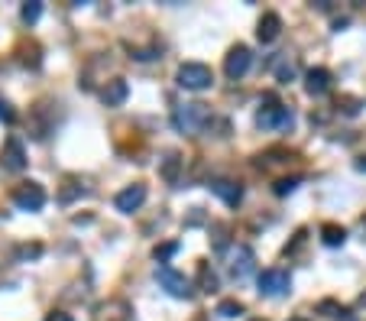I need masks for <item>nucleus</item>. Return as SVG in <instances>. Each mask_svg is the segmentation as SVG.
<instances>
[{
  "instance_id": "obj_1",
  "label": "nucleus",
  "mask_w": 366,
  "mask_h": 321,
  "mask_svg": "<svg viewBox=\"0 0 366 321\" xmlns=\"http://www.w3.org/2000/svg\"><path fill=\"white\" fill-rule=\"evenodd\" d=\"M172 123H176L178 133H198L201 127L211 123V111H207L205 104H182V107H176Z\"/></svg>"
},
{
  "instance_id": "obj_2",
  "label": "nucleus",
  "mask_w": 366,
  "mask_h": 321,
  "mask_svg": "<svg viewBox=\"0 0 366 321\" xmlns=\"http://www.w3.org/2000/svg\"><path fill=\"white\" fill-rule=\"evenodd\" d=\"M214 81V72L207 69L205 62H185V65H178V84H182L185 91H205V88H211Z\"/></svg>"
},
{
  "instance_id": "obj_3",
  "label": "nucleus",
  "mask_w": 366,
  "mask_h": 321,
  "mask_svg": "<svg viewBox=\"0 0 366 321\" xmlns=\"http://www.w3.org/2000/svg\"><path fill=\"white\" fill-rule=\"evenodd\" d=\"M156 279H159V286L168 292V295H176V298H188L191 295V279L185 273H178V269L172 266H159L156 269Z\"/></svg>"
},
{
  "instance_id": "obj_4",
  "label": "nucleus",
  "mask_w": 366,
  "mask_h": 321,
  "mask_svg": "<svg viewBox=\"0 0 366 321\" xmlns=\"http://www.w3.org/2000/svg\"><path fill=\"white\" fill-rule=\"evenodd\" d=\"M13 205L20 208V211H39V208L46 205V191H42V185H39V182H23V185H16V191H13Z\"/></svg>"
},
{
  "instance_id": "obj_5",
  "label": "nucleus",
  "mask_w": 366,
  "mask_h": 321,
  "mask_svg": "<svg viewBox=\"0 0 366 321\" xmlns=\"http://www.w3.org/2000/svg\"><path fill=\"white\" fill-rule=\"evenodd\" d=\"M256 123H260L263 130H289L292 123H295V114H292L289 107L275 104V107H266V111H260Z\"/></svg>"
},
{
  "instance_id": "obj_6",
  "label": "nucleus",
  "mask_w": 366,
  "mask_h": 321,
  "mask_svg": "<svg viewBox=\"0 0 366 321\" xmlns=\"http://www.w3.org/2000/svg\"><path fill=\"white\" fill-rule=\"evenodd\" d=\"M292 289V276L285 269H263L260 273V292L263 295H285Z\"/></svg>"
},
{
  "instance_id": "obj_7",
  "label": "nucleus",
  "mask_w": 366,
  "mask_h": 321,
  "mask_svg": "<svg viewBox=\"0 0 366 321\" xmlns=\"http://www.w3.org/2000/svg\"><path fill=\"white\" fill-rule=\"evenodd\" d=\"M0 166L10 169V172H20L26 169V150L20 137H7L4 140V150H0Z\"/></svg>"
},
{
  "instance_id": "obj_8",
  "label": "nucleus",
  "mask_w": 366,
  "mask_h": 321,
  "mask_svg": "<svg viewBox=\"0 0 366 321\" xmlns=\"http://www.w3.org/2000/svg\"><path fill=\"white\" fill-rule=\"evenodd\" d=\"M253 65V52L246 46H234L227 52V59H224V72H227V78H234V81H240V78L250 72Z\"/></svg>"
},
{
  "instance_id": "obj_9",
  "label": "nucleus",
  "mask_w": 366,
  "mask_h": 321,
  "mask_svg": "<svg viewBox=\"0 0 366 321\" xmlns=\"http://www.w3.org/2000/svg\"><path fill=\"white\" fill-rule=\"evenodd\" d=\"M91 321H133V308L123 302V298H107L94 308Z\"/></svg>"
},
{
  "instance_id": "obj_10",
  "label": "nucleus",
  "mask_w": 366,
  "mask_h": 321,
  "mask_svg": "<svg viewBox=\"0 0 366 321\" xmlns=\"http://www.w3.org/2000/svg\"><path fill=\"white\" fill-rule=\"evenodd\" d=\"M143 201H146V185L143 182H133V185H127V188L117 195L114 205H117V211H120V214H133V211L143 208Z\"/></svg>"
},
{
  "instance_id": "obj_11",
  "label": "nucleus",
  "mask_w": 366,
  "mask_h": 321,
  "mask_svg": "<svg viewBox=\"0 0 366 321\" xmlns=\"http://www.w3.org/2000/svg\"><path fill=\"white\" fill-rule=\"evenodd\" d=\"M211 191H214V195H217V198H221L227 208H236L240 201H244V188H240V182H230V179H214V182H211Z\"/></svg>"
},
{
  "instance_id": "obj_12",
  "label": "nucleus",
  "mask_w": 366,
  "mask_h": 321,
  "mask_svg": "<svg viewBox=\"0 0 366 321\" xmlns=\"http://www.w3.org/2000/svg\"><path fill=\"white\" fill-rule=\"evenodd\" d=\"M253 263H256L253 250L240 244V247L234 250V260H230V276H234V279H246V276L253 273Z\"/></svg>"
},
{
  "instance_id": "obj_13",
  "label": "nucleus",
  "mask_w": 366,
  "mask_h": 321,
  "mask_svg": "<svg viewBox=\"0 0 366 321\" xmlns=\"http://www.w3.org/2000/svg\"><path fill=\"white\" fill-rule=\"evenodd\" d=\"M127 94H130V88H127L123 78H110V81L101 88V101H104L107 107H120L123 101H127Z\"/></svg>"
},
{
  "instance_id": "obj_14",
  "label": "nucleus",
  "mask_w": 366,
  "mask_h": 321,
  "mask_svg": "<svg viewBox=\"0 0 366 321\" xmlns=\"http://www.w3.org/2000/svg\"><path fill=\"white\" fill-rule=\"evenodd\" d=\"M279 33H282V16L279 13H263L260 20V30H256V36H260V43H275L279 39Z\"/></svg>"
},
{
  "instance_id": "obj_15",
  "label": "nucleus",
  "mask_w": 366,
  "mask_h": 321,
  "mask_svg": "<svg viewBox=\"0 0 366 321\" xmlns=\"http://www.w3.org/2000/svg\"><path fill=\"white\" fill-rule=\"evenodd\" d=\"M305 88H308V94H324L331 88V72L328 69H311L305 75Z\"/></svg>"
},
{
  "instance_id": "obj_16",
  "label": "nucleus",
  "mask_w": 366,
  "mask_h": 321,
  "mask_svg": "<svg viewBox=\"0 0 366 321\" xmlns=\"http://www.w3.org/2000/svg\"><path fill=\"white\" fill-rule=\"evenodd\" d=\"M182 162H185V159H182L178 153H166V159L159 162V176L166 179L168 185H176V182H178V172H182Z\"/></svg>"
},
{
  "instance_id": "obj_17",
  "label": "nucleus",
  "mask_w": 366,
  "mask_h": 321,
  "mask_svg": "<svg viewBox=\"0 0 366 321\" xmlns=\"http://www.w3.org/2000/svg\"><path fill=\"white\" fill-rule=\"evenodd\" d=\"M195 286L201 292H214L217 289V273H214L207 263H198V273H195Z\"/></svg>"
},
{
  "instance_id": "obj_18",
  "label": "nucleus",
  "mask_w": 366,
  "mask_h": 321,
  "mask_svg": "<svg viewBox=\"0 0 366 321\" xmlns=\"http://www.w3.org/2000/svg\"><path fill=\"white\" fill-rule=\"evenodd\" d=\"M295 75H298V65H295V59H289V55H282V59L275 62V81L289 84Z\"/></svg>"
},
{
  "instance_id": "obj_19",
  "label": "nucleus",
  "mask_w": 366,
  "mask_h": 321,
  "mask_svg": "<svg viewBox=\"0 0 366 321\" xmlns=\"http://www.w3.org/2000/svg\"><path fill=\"white\" fill-rule=\"evenodd\" d=\"M321 240H324L328 247H337V244L347 240V230L337 227V224H324V227H321Z\"/></svg>"
},
{
  "instance_id": "obj_20",
  "label": "nucleus",
  "mask_w": 366,
  "mask_h": 321,
  "mask_svg": "<svg viewBox=\"0 0 366 321\" xmlns=\"http://www.w3.org/2000/svg\"><path fill=\"white\" fill-rule=\"evenodd\" d=\"M20 16H23V23H36L39 16H42V4L39 0H30V4H23V10H20Z\"/></svg>"
},
{
  "instance_id": "obj_21",
  "label": "nucleus",
  "mask_w": 366,
  "mask_h": 321,
  "mask_svg": "<svg viewBox=\"0 0 366 321\" xmlns=\"http://www.w3.org/2000/svg\"><path fill=\"white\" fill-rule=\"evenodd\" d=\"M217 315H221V318H240V315H244V305L234 302V298H227V302L217 305Z\"/></svg>"
},
{
  "instance_id": "obj_22",
  "label": "nucleus",
  "mask_w": 366,
  "mask_h": 321,
  "mask_svg": "<svg viewBox=\"0 0 366 321\" xmlns=\"http://www.w3.org/2000/svg\"><path fill=\"white\" fill-rule=\"evenodd\" d=\"M16 257L20 260H36V257H42V244H23L16 250Z\"/></svg>"
},
{
  "instance_id": "obj_23",
  "label": "nucleus",
  "mask_w": 366,
  "mask_h": 321,
  "mask_svg": "<svg viewBox=\"0 0 366 321\" xmlns=\"http://www.w3.org/2000/svg\"><path fill=\"white\" fill-rule=\"evenodd\" d=\"M178 250V244H162V247H156V253H153V257H156V260H159V263H166L168 260V257H172V253H176Z\"/></svg>"
},
{
  "instance_id": "obj_24",
  "label": "nucleus",
  "mask_w": 366,
  "mask_h": 321,
  "mask_svg": "<svg viewBox=\"0 0 366 321\" xmlns=\"http://www.w3.org/2000/svg\"><path fill=\"white\" fill-rule=\"evenodd\" d=\"M0 120H4V123H13V120H16V114L10 111V104H7L4 98H0Z\"/></svg>"
},
{
  "instance_id": "obj_25",
  "label": "nucleus",
  "mask_w": 366,
  "mask_h": 321,
  "mask_svg": "<svg viewBox=\"0 0 366 321\" xmlns=\"http://www.w3.org/2000/svg\"><path fill=\"white\" fill-rule=\"evenodd\" d=\"M295 185H298V179H282V182L275 185V195H289Z\"/></svg>"
},
{
  "instance_id": "obj_26",
  "label": "nucleus",
  "mask_w": 366,
  "mask_h": 321,
  "mask_svg": "<svg viewBox=\"0 0 366 321\" xmlns=\"http://www.w3.org/2000/svg\"><path fill=\"white\" fill-rule=\"evenodd\" d=\"M46 321H72V315H65V312H52Z\"/></svg>"
},
{
  "instance_id": "obj_27",
  "label": "nucleus",
  "mask_w": 366,
  "mask_h": 321,
  "mask_svg": "<svg viewBox=\"0 0 366 321\" xmlns=\"http://www.w3.org/2000/svg\"><path fill=\"white\" fill-rule=\"evenodd\" d=\"M195 321H207V318H205V315H198V318H195Z\"/></svg>"
},
{
  "instance_id": "obj_28",
  "label": "nucleus",
  "mask_w": 366,
  "mask_h": 321,
  "mask_svg": "<svg viewBox=\"0 0 366 321\" xmlns=\"http://www.w3.org/2000/svg\"><path fill=\"white\" fill-rule=\"evenodd\" d=\"M250 321H263V318H250Z\"/></svg>"
},
{
  "instance_id": "obj_29",
  "label": "nucleus",
  "mask_w": 366,
  "mask_h": 321,
  "mask_svg": "<svg viewBox=\"0 0 366 321\" xmlns=\"http://www.w3.org/2000/svg\"><path fill=\"white\" fill-rule=\"evenodd\" d=\"M295 321H302V318H295Z\"/></svg>"
}]
</instances>
